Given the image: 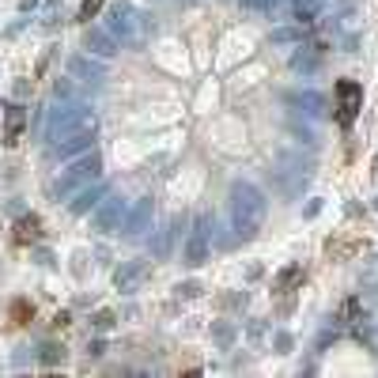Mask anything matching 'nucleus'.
Returning a JSON list of instances; mask_svg holds the SVG:
<instances>
[{"label": "nucleus", "mask_w": 378, "mask_h": 378, "mask_svg": "<svg viewBox=\"0 0 378 378\" xmlns=\"http://www.w3.org/2000/svg\"><path fill=\"white\" fill-rule=\"evenodd\" d=\"M152 216H155V201H152V197H140V201L125 212V219H121L117 231H121L125 238H140L144 231L152 227Z\"/></svg>", "instance_id": "10"}, {"label": "nucleus", "mask_w": 378, "mask_h": 378, "mask_svg": "<svg viewBox=\"0 0 378 378\" xmlns=\"http://www.w3.org/2000/svg\"><path fill=\"white\" fill-rule=\"evenodd\" d=\"M322 42H314V46H299V53L295 57H291V68H295V72H314V68H318L322 65Z\"/></svg>", "instance_id": "16"}, {"label": "nucleus", "mask_w": 378, "mask_h": 378, "mask_svg": "<svg viewBox=\"0 0 378 378\" xmlns=\"http://www.w3.org/2000/svg\"><path fill=\"white\" fill-rule=\"evenodd\" d=\"M103 8H106V0H83V4H80V11H76V19H80V23H91V19L99 16Z\"/></svg>", "instance_id": "25"}, {"label": "nucleus", "mask_w": 378, "mask_h": 378, "mask_svg": "<svg viewBox=\"0 0 378 378\" xmlns=\"http://www.w3.org/2000/svg\"><path fill=\"white\" fill-rule=\"evenodd\" d=\"M303 265H288V269H280L276 276H273V291H291L295 284H303Z\"/></svg>", "instance_id": "20"}, {"label": "nucleus", "mask_w": 378, "mask_h": 378, "mask_svg": "<svg viewBox=\"0 0 378 378\" xmlns=\"http://www.w3.org/2000/svg\"><path fill=\"white\" fill-rule=\"evenodd\" d=\"M91 106L83 103V99H57V106L50 110V121H46V140H61L65 132L72 129H80L83 121H91Z\"/></svg>", "instance_id": "4"}, {"label": "nucleus", "mask_w": 378, "mask_h": 378, "mask_svg": "<svg viewBox=\"0 0 378 378\" xmlns=\"http://www.w3.org/2000/svg\"><path fill=\"white\" fill-rule=\"evenodd\" d=\"M148 273H152L148 261H121V269L114 273V288L129 295V291H137L144 280H148Z\"/></svg>", "instance_id": "11"}, {"label": "nucleus", "mask_w": 378, "mask_h": 378, "mask_svg": "<svg viewBox=\"0 0 378 378\" xmlns=\"http://www.w3.org/2000/svg\"><path fill=\"white\" fill-rule=\"evenodd\" d=\"M265 212H269V201L253 182H235L231 186V231H235L238 242L258 238V231L265 227Z\"/></svg>", "instance_id": "1"}, {"label": "nucleus", "mask_w": 378, "mask_h": 378, "mask_svg": "<svg viewBox=\"0 0 378 378\" xmlns=\"http://www.w3.org/2000/svg\"><path fill=\"white\" fill-rule=\"evenodd\" d=\"M121 219H125V201L114 197V193H106V197L95 204V216H91V227L99 231V235H114L121 227Z\"/></svg>", "instance_id": "7"}, {"label": "nucleus", "mask_w": 378, "mask_h": 378, "mask_svg": "<svg viewBox=\"0 0 378 378\" xmlns=\"http://www.w3.org/2000/svg\"><path fill=\"white\" fill-rule=\"evenodd\" d=\"M106 31L117 38V46H144L148 42V34L155 31L152 16L137 4H129V0H117V4L106 8Z\"/></svg>", "instance_id": "2"}, {"label": "nucleus", "mask_w": 378, "mask_h": 378, "mask_svg": "<svg viewBox=\"0 0 378 378\" xmlns=\"http://www.w3.org/2000/svg\"><path fill=\"white\" fill-rule=\"evenodd\" d=\"M38 8V0H19V11H34Z\"/></svg>", "instance_id": "34"}, {"label": "nucleus", "mask_w": 378, "mask_h": 378, "mask_svg": "<svg viewBox=\"0 0 378 378\" xmlns=\"http://www.w3.org/2000/svg\"><path fill=\"white\" fill-rule=\"evenodd\" d=\"M174 291H178L182 299H197L201 295V284H197V280H186V284H178Z\"/></svg>", "instance_id": "28"}, {"label": "nucleus", "mask_w": 378, "mask_h": 378, "mask_svg": "<svg viewBox=\"0 0 378 378\" xmlns=\"http://www.w3.org/2000/svg\"><path fill=\"white\" fill-rule=\"evenodd\" d=\"M83 46H88L95 57H103V61H110V57L121 50L117 38H114V34H110L106 27H91V23H88V31H83Z\"/></svg>", "instance_id": "13"}, {"label": "nucleus", "mask_w": 378, "mask_h": 378, "mask_svg": "<svg viewBox=\"0 0 378 378\" xmlns=\"http://www.w3.org/2000/svg\"><path fill=\"white\" fill-rule=\"evenodd\" d=\"M91 325L99 329V333H106V329H114V325H117V314L103 307V310H95V314H91Z\"/></svg>", "instance_id": "24"}, {"label": "nucleus", "mask_w": 378, "mask_h": 378, "mask_svg": "<svg viewBox=\"0 0 378 378\" xmlns=\"http://www.w3.org/2000/svg\"><path fill=\"white\" fill-rule=\"evenodd\" d=\"M95 137H99V117L83 121L80 129H72V132H65L61 140H53V144H50V152L57 155V159H76L80 152H88L91 144H95Z\"/></svg>", "instance_id": "5"}, {"label": "nucleus", "mask_w": 378, "mask_h": 378, "mask_svg": "<svg viewBox=\"0 0 378 378\" xmlns=\"http://www.w3.org/2000/svg\"><path fill=\"white\" fill-rule=\"evenodd\" d=\"M31 318H34V307H31L27 299H16V303H11V322H16V325H27Z\"/></svg>", "instance_id": "23"}, {"label": "nucleus", "mask_w": 378, "mask_h": 378, "mask_svg": "<svg viewBox=\"0 0 378 378\" xmlns=\"http://www.w3.org/2000/svg\"><path fill=\"white\" fill-rule=\"evenodd\" d=\"M265 337V325L261 322H250V340H261Z\"/></svg>", "instance_id": "32"}, {"label": "nucleus", "mask_w": 378, "mask_h": 378, "mask_svg": "<svg viewBox=\"0 0 378 378\" xmlns=\"http://www.w3.org/2000/svg\"><path fill=\"white\" fill-rule=\"evenodd\" d=\"M280 0H242V8L246 11H273Z\"/></svg>", "instance_id": "29"}, {"label": "nucleus", "mask_w": 378, "mask_h": 378, "mask_svg": "<svg viewBox=\"0 0 378 378\" xmlns=\"http://www.w3.org/2000/svg\"><path fill=\"white\" fill-rule=\"evenodd\" d=\"M235 337H238L235 322H212V340L219 348H231V345H235Z\"/></svg>", "instance_id": "21"}, {"label": "nucleus", "mask_w": 378, "mask_h": 378, "mask_svg": "<svg viewBox=\"0 0 378 378\" xmlns=\"http://www.w3.org/2000/svg\"><path fill=\"white\" fill-rule=\"evenodd\" d=\"M224 307H246V295H224Z\"/></svg>", "instance_id": "31"}, {"label": "nucleus", "mask_w": 378, "mask_h": 378, "mask_svg": "<svg viewBox=\"0 0 378 378\" xmlns=\"http://www.w3.org/2000/svg\"><path fill=\"white\" fill-rule=\"evenodd\" d=\"M182 261H186L189 269H201V265L209 261V216H197V224H193L189 238H186V253H182Z\"/></svg>", "instance_id": "8"}, {"label": "nucleus", "mask_w": 378, "mask_h": 378, "mask_svg": "<svg viewBox=\"0 0 378 378\" xmlns=\"http://www.w3.org/2000/svg\"><path fill=\"white\" fill-rule=\"evenodd\" d=\"M88 352H91V359L106 356V340H91V345H88Z\"/></svg>", "instance_id": "30"}, {"label": "nucleus", "mask_w": 378, "mask_h": 378, "mask_svg": "<svg viewBox=\"0 0 378 378\" xmlns=\"http://www.w3.org/2000/svg\"><path fill=\"white\" fill-rule=\"evenodd\" d=\"M273 348L280 352V356H284V352H291V348H295V337H291V333H284V329H276V333H273Z\"/></svg>", "instance_id": "26"}, {"label": "nucleus", "mask_w": 378, "mask_h": 378, "mask_svg": "<svg viewBox=\"0 0 378 378\" xmlns=\"http://www.w3.org/2000/svg\"><path fill=\"white\" fill-rule=\"evenodd\" d=\"M291 106H299L307 117H325V95L318 91H299V95H288Z\"/></svg>", "instance_id": "15"}, {"label": "nucleus", "mask_w": 378, "mask_h": 378, "mask_svg": "<svg viewBox=\"0 0 378 378\" xmlns=\"http://www.w3.org/2000/svg\"><path fill=\"white\" fill-rule=\"evenodd\" d=\"M65 345H57V340H42L38 345V363L42 367H61V363H65Z\"/></svg>", "instance_id": "19"}, {"label": "nucleus", "mask_w": 378, "mask_h": 378, "mask_svg": "<svg viewBox=\"0 0 378 378\" xmlns=\"http://www.w3.org/2000/svg\"><path fill=\"white\" fill-rule=\"evenodd\" d=\"M23 129H27V110L19 103H8L4 106V144H19Z\"/></svg>", "instance_id": "14"}, {"label": "nucleus", "mask_w": 378, "mask_h": 378, "mask_svg": "<svg viewBox=\"0 0 378 378\" xmlns=\"http://www.w3.org/2000/svg\"><path fill=\"white\" fill-rule=\"evenodd\" d=\"M363 110V83L356 80H337V121L340 125H352Z\"/></svg>", "instance_id": "6"}, {"label": "nucleus", "mask_w": 378, "mask_h": 378, "mask_svg": "<svg viewBox=\"0 0 378 378\" xmlns=\"http://www.w3.org/2000/svg\"><path fill=\"white\" fill-rule=\"evenodd\" d=\"M103 174V155L95 152V148H88V152H80L76 159L68 163V170L65 174H57L53 178V186H50V193L57 201H72V193L76 189H83L88 182H95Z\"/></svg>", "instance_id": "3"}, {"label": "nucleus", "mask_w": 378, "mask_h": 378, "mask_svg": "<svg viewBox=\"0 0 378 378\" xmlns=\"http://www.w3.org/2000/svg\"><path fill=\"white\" fill-rule=\"evenodd\" d=\"M34 258H38V265H53V253H50V250H38Z\"/></svg>", "instance_id": "33"}, {"label": "nucleus", "mask_w": 378, "mask_h": 378, "mask_svg": "<svg viewBox=\"0 0 378 378\" xmlns=\"http://www.w3.org/2000/svg\"><path fill=\"white\" fill-rule=\"evenodd\" d=\"M53 99H83L80 88H76V76H65V80H53Z\"/></svg>", "instance_id": "22"}, {"label": "nucleus", "mask_w": 378, "mask_h": 378, "mask_svg": "<svg viewBox=\"0 0 378 378\" xmlns=\"http://www.w3.org/2000/svg\"><path fill=\"white\" fill-rule=\"evenodd\" d=\"M68 72L80 83H88V88H99V83L106 80V65H103V57H95V53H72Z\"/></svg>", "instance_id": "9"}, {"label": "nucleus", "mask_w": 378, "mask_h": 378, "mask_svg": "<svg viewBox=\"0 0 378 378\" xmlns=\"http://www.w3.org/2000/svg\"><path fill=\"white\" fill-rule=\"evenodd\" d=\"M374 209H378V204H374Z\"/></svg>", "instance_id": "35"}, {"label": "nucleus", "mask_w": 378, "mask_h": 378, "mask_svg": "<svg viewBox=\"0 0 378 378\" xmlns=\"http://www.w3.org/2000/svg\"><path fill=\"white\" fill-rule=\"evenodd\" d=\"M38 238H42V219L34 212L23 216L16 224V242H19V246H31V242H38Z\"/></svg>", "instance_id": "18"}, {"label": "nucleus", "mask_w": 378, "mask_h": 378, "mask_svg": "<svg viewBox=\"0 0 378 378\" xmlns=\"http://www.w3.org/2000/svg\"><path fill=\"white\" fill-rule=\"evenodd\" d=\"M106 182H99V178H95V182H88V186H83V189H76V193H72V204H68V212L72 216H88L91 209H95V204H99L103 197H106Z\"/></svg>", "instance_id": "12"}, {"label": "nucleus", "mask_w": 378, "mask_h": 378, "mask_svg": "<svg viewBox=\"0 0 378 378\" xmlns=\"http://www.w3.org/2000/svg\"><path fill=\"white\" fill-rule=\"evenodd\" d=\"M322 11H325V0H295L291 19H295V27H310V23L318 19Z\"/></svg>", "instance_id": "17"}, {"label": "nucleus", "mask_w": 378, "mask_h": 378, "mask_svg": "<svg viewBox=\"0 0 378 378\" xmlns=\"http://www.w3.org/2000/svg\"><path fill=\"white\" fill-rule=\"evenodd\" d=\"M303 38V27H280L273 31V42H299Z\"/></svg>", "instance_id": "27"}]
</instances>
